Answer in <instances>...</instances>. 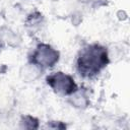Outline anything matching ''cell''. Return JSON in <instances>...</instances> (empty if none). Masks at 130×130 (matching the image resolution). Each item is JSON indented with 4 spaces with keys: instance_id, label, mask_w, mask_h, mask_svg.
<instances>
[{
    "instance_id": "cell-3",
    "label": "cell",
    "mask_w": 130,
    "mask_h": 130,
    "mask_svg": "<svg viewBox=\"0 0 130 130\" xmlns=\"http://www.w3.org/2000/svg\"><path fill=\"white\" fill-rule=\"evenodd\" d=\"M59 52L48 44H39L30 56V62L42 68H52L59 61Z\"/></svg>"
},
{
    "instance_id": "cell-4",
    "label": "cell",
    "mask_w": 130,
    "mask_h": 130,
    "mask_svg": "<svg viewBox=\"0 0 130 130\" xmlns=\"http://www.w3.org/2000/svg\"><path fill=\"white\" fill-rule=\"evenodd\" d=\"M69 98H70V101H71V103L74 107H77V108L87 107L88 100H87L85 93L83 91H81L79 88H77L72 94H70Z\"/></svg>"
},
{
    "instance_id": "cell-1",
    "label": "cell",
    "mask_w": 130,
    "mask_h": 130,
    "mask_svg": "<svg viewBox=\"0 0 130 130\" xmlns=\"http://www.w3.org/2000/svg\"><path fill=\"white\" fill-rule=\"evenodd\" d=\"M108 63L107 49L100 44H90L80 50L76 60V68L82 77L90 78L99 74Z\"/></svg>"
},
{
    "instance_id": "cell-2",
    "label": "cell",
    "mask_w": 130,
    "mask_h": 130,
    "mask_svg": "<svg viewBox=\"0 0 130 130\" xmlns=\"http://www.w3.org/2000/svg\"><path fill=\"white\" fill-rule=\"evenodd\" d=\"M47 84L53 89V91L59 95L66 96L72 94L78 87L73 77L67 73L58 71L47 76Z\"/></svg>"
},
{
    "instance_id": "cell-5",
    "label": "cell",
    "mask_w": 130,
    "mask_h": 130,
    "mask_svg": "<svg viewBox=\"0 0 130 130\" xmlns=\"http://www.w3.org/2000/svg\"><path fill=\"white\" fill-rule=\"evenodd\" d=\"M20 127L21 128H28V129H35L39 127L38 120L31 116H24L22 117L20 121Z\"/></svg>"
}]
</instances>
